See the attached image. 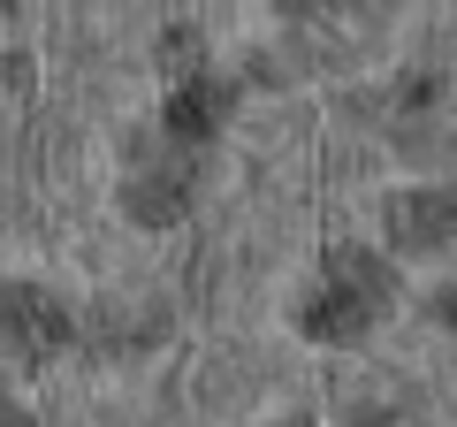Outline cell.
I'll return each mask as SVG.
<instances>
[{
	"mask_svg": "<svg viewBox=\"0 0 457 427\" xmlns=\"http://www.w3.org/2000/svg\"><path fill=\"white\" fill-rule=\"evenodd\" d=\"M183 198H191V161H153L145 176H130V214L145 222H176Z\"/></svg>",
	"mask_w": 457,
	"mask_h": 427,
	"instance_id": "5b68a950",
	"label": "cell"
},
{
	"mask_svg": "<svg viewBox=\"0 0 457 427\" xmlns=\"http://www.w3.org/2000/svg\"><path fill=\"white\" fill-rule=\"evenodd\" d=\"M381 306H389V267H381L374 252H336L328 282L312 290V306H305V336H320V344H351V336L374 329Z\"/></svg>",
	"mask_w": 457,
	"mask_h": 427,
	"instance_id": "6da1fadb",
	"label": "cell"
},
{
	"mask_svg": "<svg viewBox=\"0 0 457 427\" xmlns=\"http://www.w3.org/2000/svg\"><path fill=\"white\" fill-rule=\"evenodd\" d=\"M228 99H237V92H228L221 77H191V84H176V99H168V115H161L168 138H176V146H206V138L228 122Z\"/></svg>",
	"mask_w": 457,
	"mask_h": 427,
	"instance_id": "277c9868",
	"label": "cell"
},
{
	"mask_svg": "<svg viewBox=\"0 0 457 427\" xmlns=\"http://www.w3.org/2000/svg\"><path fill=\"white\" fill-rule=\"evenodd\" d=\"M69 344V313L38 282H0V351L16 359H54Z\"/></svg>",
	"mask_w": 457,
	"mask_h": 427,
	"instance_id": "7a4b0ae2",
	"label": "cell"
},
{
	"mask_svg": "<svg viewBox=\"0 0 457 427\" xmlns=\"http://www.w3.org/2000/svg\"><path fill=\"white\" fill-rule=\"evenodd\" d=\"M282 16H312V8H328V0H275Z\"/></svg>",
	"mask_w": 457,
	"mask_h": 427,
	"instance_id": "8992f818",
	"label": "cell"
},
{
	"mask_svg": "<svg viewBox=\"0 0 457 427\" xmlns=\"http://www.w3.org/2000/svg\"><path fill=\"white\" fill-rule=\"evenodd\" d=\"M389 237L404 252H450L457 245V191H404V198H389Z\"/></svg>",
	"mask_w": 457,
	"mask_h": 427,
	"instance_id": "3957f363",
	"label": "cell"
},
{
	"mask_svg": "<svg viewBox=\"0 0 457 427\" xmlns=\"http://www.w3.org/2000/svg\"><path fill=\"white\" fill-rule=\"evenodd\" d=\"M0 427H23V412H16V405H8V397H0Z\"/></svg>",
	"mask_w": 457,
	"mask_h": 427,
	"instance_id": "52a82bcc",
	"label": "cell"
}]
</instances>
